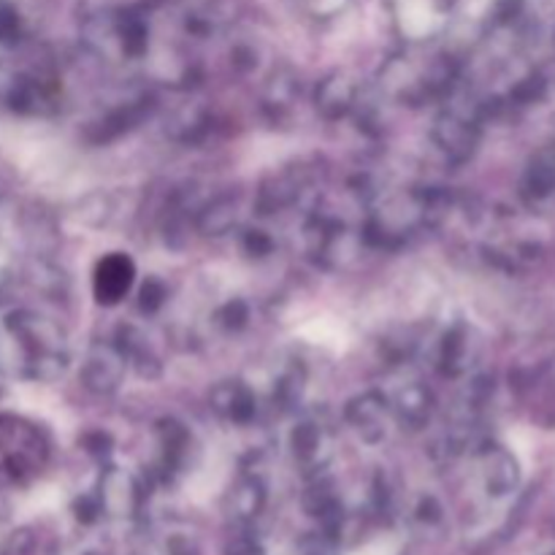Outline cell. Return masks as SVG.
Returning a JSON list of instances; mask_svg holds the SVG:
<instances>
[{
    "instance_id": "f1b7e54d",
    "label": "cell",
    "mask_w": 555,
    "mask_h": 555,
    "mask_svg": "<svg viewBox=\"0 0 555 555\" xmlns=\"http://www.w3.org/2000/svg\"><path fill=\"white\" fill-rule=\"evenodd\" d=\"M81 444H85V450L90 455H98V459H103V455H108V450H112V439L106 437V434H85L81 437Z\"/></svg>"
},
{
    "instance_id": "5bb4252c",
    "label": "cell",
    "mask_w": 555,
    "mask_h": 555,
    "mask_svg": "<svg viewBox=\"0 0 555 555\" xmlns=\"http://www.w3.org/2000/svg\"><path fill=\"white\" fill-rule=\"evenodd\" d=\"M150 108H152V101H146V98L112 108V112L103 114L101 119L90 122V128H87V139H90L92 144H106V141L119 139V135H125L128 130H133L135 125L150 114Z\"/></svg>"
},
{
    "instance_id": "f546056e",
    "label": "cell",
    "mask_w": 555,
    "mask_h": 555,
    "mask_svg": "<svg viewBox=\"0 0 555 555\" xmlns=\"http://www.w3.org/2000/svg\"><path fill=\"white\" fill-rule=\"evenodd\" d=\"M293 555H328V540H307L296 547Z\"/></svg>"
},
{
    "instance_id": "52a82bcc",
    "label": "cell",
    "mask_w": 555,
    "mask_h": 555,
    "mask_svg": "<svg viewBox=\"0 0 555 555\" xmlns=\"http://www.w3.org/2000/svg\"><path fill=\"white\" fill-rule=\"evenodd\" d=\"M291 453L307 475H320L334 455V434L318 421H301L291 434Z\"/></svg>"
},
{
    "instance_id": "d6986e66",
    "label": "cell",
    "mask_w": 555,
    "mask_h": 555,
    "mask_svg": "<svg viewBox=\"0 0 555 555\" xmlns=\"http://www.w3.org/2000/svg\"><path fill=\"white\" fill-rule=\"evenodd\" d=\"M238 220V201L233 195H220L198 211V231L206 236H222Z\"/></svg>"
},
{
    "instance_id": "3957f363",
    "label": "cell",
    "mask_w": 555,
    "mask_h": 555,
    "mask_svg": "<svg viewBox=\"0 0 555 555\" xmlns=\"http://www.w3.org/2000/svg\"><path fill=\"white\" fill-rule=\"evenodd\" d=\"M480 117L482 108L466 112V108L450 106L434 119L431 139L453 163H464L475 155L480 144Z\"/></svg>"
},
{
    "instance_id": "ffe728a7",
    "label": "cell",
    "mask_w": 555,
    "mask_h": 555,
    "mask_svg": "<svg viewBox=\"0 0 555 555\" xmlns=\"http://www.w3.org/2000/svg\"><path fill=\"white\" fill-rule=\"evenodd\" d=\"M296 98V76L287 74V70H276L269 79V87H266V108L271 112H287Z\"/></svg>"
},
{
    "instance_id": "4316f807",
    "label": "cell",
    "mask_w": 555,
    "mask_h": 555,
    "mask_svg": "<svg viewBox=\"0 0 555 555\" xmlns=\"http://www.w3.org/2000/svg\"><path fill=\"white\" fill-rule=\"evenodd\" d=\"M415 524L423 526V529H434V526L442 524L444 513H442V504L437 502L434 496H423L421 502L415 504Z\"/></svg>"
},
{
    "instance_id": "9a60e30c",
    "label": "cell",
    "mask_w": 555,
    "mask_h": 555,
    "mask_svg": "<svg viewBox=\"0 0 555 555\" xmlns=\"http://www.w3.org/2000/svg\"><path fill=\"white\" fill-rule=\"evenodd\" d=\"M472 361H475V339H472L469 325L455 323L453 328L444 331L442 341L437 350V366L439 372L448 377H459V374L469 372Z\"/></svg>"
},
{
    "instance_id": "603a6c76",
    "label": "cell",
    "mask_w": 555,
    "mask_h": 555,
    "mask_svg": "<svg viewBox=\"0 0 555 555\" xmlns=\"http://www.w3.org/2000/svg\"><path fill=\"white\" fill-rule=\"evenodd\" d=\"M76 217H79L81 222H87V225H95V228L106 225L108 217H112V201H108V195L103 193L90 195V198L81 201Z\"/></svg>"
},
{
    "instance_id": "83f0119b",
    "label": "cell",
    "mask_w": 555,
    "mask_h": 555,
    "mask_svg": "<svg viewBox=\"0 0 555 555\" xmlns=\"http://www.w3.org/2000/svg\"><path fill=\"white\" fill-rule=\"evenodd\" d=\"M166 555H201L198 537L190 531H171L166 537Z\"/></svg>"
},
{
    "instance_id": "277c9868",
    "label": "cell",
    "mask_w": 555,
    "mask_h": 555,
    "mask_svg": "<svg viewBox=\"0 0 555 555\" xmlns=\"http://www.w3.org/2000/svg\"><path fill=\"white\" fill-rule=\"evenodd\" d=\"M125 372H128V361H125L117 341H95L87 350L85 363L79 369V379L90 393L112 396L122 385Z\"/></svg>"
},
{
    "instance_id": "d4e9b609",
    "label": "cell",
    "mask_w": 555,
    "mask_h": 555,
    "mask_svg": "<svg viewBox=\"0 0 555 555\" xmlns=\"http://www.w3.org/2000/svg\"><path fill=\"white\" fill-rule=\"evenodd\" d=\"M545 87H547V81H545V76H542V74L524 76V79H520L518 85L513 87V101L520 103V106L540 101V98L545 95Z\"/></svg>"
},
{
    "instance_id": "e0dca14e",
    "label": "cell",
    "mask_w": 555,
    "mask_h": 555,
    "mask_svg": "<svg viewBox=\"0 0 555 555\" xmlns=\"http://www.w3.org/2000/svg\"><path fill=\"white\" fill-rule=\"evenodd\" d=\"M157 444H160V461L163 469L168 475L182 469L190 459V450H193V434L188 431V426H182L179 421L168 417L157 426Z\"/></svg>"
},
{
    "instance_id": "7c38bea8",
    "label": "cell",
    "mask_w": 555,
    "mask_h": 555,
    "mask_svg": "<svg viewBox=\"0 0 555 555\" xmlns=\"http://www.w3.org/2000/svg\"><path fill=\"white\" fill-rule=\"evenodd\" d=\"M358 106V85L347 74H328L318 85L314 92V108L323 114L325 119L336 122V119H345L356 112Z\"/></svg>"
},
{
    "instance_id": "4dcf8cb0",
    "label": "cell",
    "mask_w": 555,
    "mask_h": 555,
    "mask_svg": "<svg viewBox=\"0 0 555 555\" xmlns=\"http://www.w3.org/2000/svg\"><path fill=\"white\" fill-rule=\"evenodd\" d=\"M547 555H555V553H547Z\"/></svg>"
},
{
    "instance_id": "484cf974",
    "label": "cell",
    "mask_w": 555,
    "mask_h": 555,
    "mask_svg": "<svg viewBox=\"0 0 555 555\" xmlns=\"http://www.w3.org/2000/svg\"><path fill=\"white\" fill-rule=\"evenodd\" d=\"M242 247L249 258L255 260L269 258V255L274 253V238H271L266 231H247L242 238Z\"/></svg>"
},
{
    "instance_id": "30bf717a",
    "label": "cell",
    "mask_w": 555,
    "mask_h": 555,
    "mask_svg": "<svg viewBox=\"0 0 555 555\" xmlns=\"http://www.w3.org/2000/svg\"><path fill=\"white\" fill-rule=\"evenodd\" d=\"M211 410L217 412V417L231 426H249L258 415V399H255L253 388L238 379H228L220 383L209 396Z\"/></svg>"
},
{
    "instance_id": "9c48e42d",
    "label": "cell",
    "mask_w": 555,
    "mask_h": 555,
    "mask_svg": "<svg viewBox=\"0 0 555 555\" xmlns=\"http://www.w3.org/2000/svg\"><path fill=\"white\" fill-rule=\"evenodd\" d=\"M135 282V263L122 253H112L106 258L98 260L95 274H92V291H95L98 304H114L122 301L130 293Z\"/></svg>"
},
{
    "instance_id": "ba28073f",
    "label": "cell",
    "mask_w": 555,
    "mask_h": 555,
    "mask_svg": "<svg viewBox=\"0 0 555 555\" xmlns=\"http://www.w3.org/2000/svg\"><path fill=\"white\" fill-rule=\"evenodd\" d=\"M477 464H480V480L488 496L502 499L518 491L520 466L509 450L491 442L480 444V448H477Z\"/></svg>"
},
{
    "instance_id": "cb8c5ba5",
    "label": "cell",
    "mask_w": 555,
    "mask_h": 555,
    "mask_svg": "<svg viewBox=\"0 0 555 555\" xmlns=\"http://www.w3.org/2000/svg\"><path fill=\"white\" fill-rule=\"evenodd\" d=\"M166 298H168L166 282H160L157 276H150L139 291V309L144 314H155L166 307Z\"/></svg>"
},
{
    "instance_id": "6da1fadb",
    "label": "cell",
    "mask_w": 555,
    "mask_h": 555,
    "mask_svg": "<svg viewBox=\"0 0 555 555\" xmlns=\"http://www.w3.org/2000/svg\"><path fill=\"white\" fill-rule=\"evenodd\" d=\"M70 363L65 331L43 314L11 312L0 325V374L33 383H54Z\"/></svg>"
},
{
    "instance_id": "2e32d148",
    "label": "cell",
    "mask_w": 555,
    "mask_h": 555,
    "mask_svg": "<svg viewBox=\"0 0 555 555\" xmlns=\"http://www.w3.org/2000/svg\"><path fill=\"white\" fill-rule=\"evenodd\" d=\"M266 507V486L260 477L255 475H242L233 488L228 491L225 509L231 515V520L236 526H249L253 520H258V515Z\"/></svg>"
},
{
    "instance_id": "ac0fdd59",
    "label": "cell",
    "mask_w": 555,
    "mask_h": 555,
    "mask_svg": "<svg viewBox=\"0 0 555 555\" xmlns=\"http://www.w3.org/2000/svg\"><path fill=\"white\" fill-rule=\"evenodd\" d=\"M520 190H524V198L529 204H547V201L555 198V157L540 155L529 163L524 173V182H520Z\"/></svg>"
},
{
    "instance_id": "8992f818",
    "label": "cell",
    "mask_w": 555,
    "mask_h": 555,
    "mask_svg": "<svg viewBox=\"0 0 555 555\" xmlns=\"http://www.w3.org/2000/svg\"><path fill=\"white\" fill-rule=\"evenodd\" d=\"M101 504V515L108 518H133L144 504V488L130 472L106 469L101 475V486L95 493Z\"/></svg>"
},
{
    "instance_id": "4fadbf2b",
    "label": "cell",
    "mask_w": 555,
    "mask_h": 555,
    "mask_svg": "<svg viewBox=\"0 0 555 555\" xmlns=\"http://www.w3.org/2000/svg\"><path fill=\"white\" fill-rule=\"evenodd\" d=\"M390 410H393V417L401 423V426L417 428L426 426L431 421V412H434V396L431 390L426 388L423 383H404L393 396H390Z\"/></svg>"
},
{
    "instance_id": "5b68a950",
    "label": "cell",
    "mask_w": 555,
    "mask_h": 555,
    "mask_svg": "<svg viewBox=\"0 0 555 555\" xmlns=\"http://www.w3.org/2000/svg\"><path fill=\"white\" fill-rule=\"evenodd\" d=\"M390 417H393L390 401L388 396L379 393V390H369V393L356 396V399L347 401L345 406V421L350 423L352 431L369 444H379L388 439Z\"/></svg>"
},
{
    "instance_id": "44dd1931",
    "label": "cell",
    "mask_w": 555,
    "mask_h": 555,
    "mask_svg": "<svg viewBox=\"0 0 555 555\" xmlns=\"http://www.w3.org/2000/svg\"><path fill=\"white\" fill-rule=\"evenodd\" d=\"M304 383H307V374H304L301 363H291V366L280 374V379H276L274 399L280 401L282 406H293L296 401H301Z\"/></svg>"
},
{
    "instance_id": "7402d4cb",
    "label": "cell",
    "mask_w": 555,
    "mask_h": 555,
    "mask_svg": "<svg viewBox=\"0 0 555 555\" xmlns=\"http://www.w3.org/2000/svg\"><path fill=\"white\" fill-rule=\"evenodd\" d=\"M247 323H249V307L247 301H242V298H231V301H225L215 312V325L217 328L228 331V334L242 331Z\"/></svg>"
},
{
    "instance_id": "8fae6325",
    "label": "cell",
    "mask_w": 555,
    "mask_h": 555,
    "mask_svg": "<svg viewBox=\"0 0 555 555\" xmlns=\"http://www.w3.org/2000/svg\"><path fill=\"white\" fill-rule=\"evenodd\" d=\"M114 341L122 350L125 361H128L130 369L141 374L146 379H157L163 374V358L160 352L155 350L150 336L139 328V325H119L117 334H114Z\"/></svg>"
},
{
    "instance_id": "7a4b0ae2",
    "label": "cell",
    "mask_w": 555,
    "mask_h": 555,
    "mask_svg": "<svg viewBox=\"0 0 555 555\" xmlns=\"http://www.w3.org/2000/svg\"><path fill=\"white\" fill-rule=\"evenodd\" d=\"M49 461L47 434L14 415H0V482L25 486Z\"/></svg>"
}]
</instances>
